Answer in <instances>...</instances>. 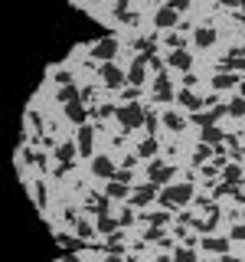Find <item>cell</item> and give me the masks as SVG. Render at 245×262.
Listing matches in <instances>:
<instances>
[{
  "label": "cell",
  "mask_w": 245,
  "mask_h": 262,
  "mask_svg": "<svg viewBox=\"0 0 245 262\" xmlns=\"http://www.w3.org/2000/svg\"><path fill=\"white\" fill-rule=\"evenodd\" d=\"M118 121L124 128H138L141 121H147V118H144V109L141 105H124V109H118Z\"/></svg>",
  "instance_id": "obj_1"
},
{
  "label": "cell",
  "mask_w": 245,
  "mask_h": 262,
  "mask_svg": "<svg viewBox=\"0 0 245 262\" xmlns=\"http://www.w3.org/2000/svg\"><path fill=\"white\" fill-rule=\"evenodd\" d=\"M193 196V187L190 184H180V187H170V190H163V203L173 207V203H186Z\"/></svg>",
  "instance_id": "obj_2"
},
{
  "label": "cell",
  "mask_w": 245,
  "mask_h": 262,
  "mask_svg": "<svg viewBox=\"0 0 245 262\" xmlns=\"http://www.w3.org/2000/svg\"><path fill=\"white\" fill-rule=\"evenodd\" d=\"M170 177H173L170 167H163V164H157V161L150 164V184H163V180H170Z\"/></svg>",
  "instance_id": "obj_3"
},
{
  "label": "cell",
  "mask_w": 245,
  "mask_h": 262,
  "mask_svg": "<svg viewBox=\"0 0 245 262\" xmlns=\"http://www.w3.org/2000/svg\"><path fill=\"white\" fill-rule=\"evenodd\" d=\"M102 79L115 88V86H121V82H124V72H121L118 66H105V69H102Z\"/></svg>",
  "instance_id": "obj_4"
},
{
  "label": "cell",
  "mask_w": 245,
  "mask_h": 262,
  "mask_svg": "<svg viewBox=\"0 0 245 262\" xmlns=\"http://www.w3.org/2000/svg\"><path fill=\"white\" fill-rule=\"evenodd\" d=\"M115 49H118L115 40H102V43H95V53H92V56H98V59H111Z\"/></svg>",
  "instance_id": "obj_5"
},
{
  "label": "cell",
  "mask_w": 245,
  "mask_h": 262,
  "mask_svg": "<svg viewBox=\"0 0 245 262\" xmlns=\"http://www.w3.org/2000/svg\"><path fill=\"white\" fill-rule=\"evenodd\" d=\"M92 171H95L98 177H111L115 174V164L108 161V157H95V161H92Z\"/></svg>",
  "instance_id": "obj_6"
},
{
  "label": "cell",
  "mask_w": 245,
  "mask_h": 262,
  "mask_svg": "<svg viewBox=\"0 0 245 262\" xmlns=\"http://www.w3.org/2000/svg\"><path fill=\"white\" fill-rule=\"evenodd\" d=\"M154 194H157V187H154V184H144L138 194H134V203H138V207H144L147 200H154Z\"/></svg>",
  "instance_id": "obj_7"
},
{
  "label": "cell",
  "mask_w": 245,
  "mask_h": 262,
  "mask_svg": "<svg viewBox=\"0 0 245 262\" xmlns=\"http://www.w3.org/2000/svg\"><path fill=\"white\" fill-rule=\"evenodd\" d=\"M128 82H131V86H141V82H144V59H138V63L131 66V72H128Z\"/></svg>",
  "instance_id": "obj_8"
},
{
  "label": "cell",
  "mask_w": 245,
  "mask_h": 262,
  "mask_svg": "<svg viewBox=\"0 0 245 262\" xmlns=\"http://www.w3.org/2000/svg\"><path fill=\"white\" fill-rule=\"evenodd\" d=\"M173 23H177V10L173 7H163L157 13V26H173Z\"/></svg>",
  "instance_id": "obj_9"
},
{
  "label": "cell",
  "mask_w": 245,
  "mask_h": 262,
  "mask_svg": "<svg viewBox=\"0 0 245 262\" xmlns=\"http://www.w3.org/2000/svg\"><path fill=\"white\" fill-rule=\"evenodd\" d=\"M193 40H196V46H209V43H213V40H216V33L209 30V26H200Z\"/></svg>",
  "instance_id": "obj_10"
},
{
  "label": "cell",
  "mask_w": 245,
  "mask_h": 262,
  "mask_svg": "<svg viewBox=\"0 0 245 262\" xmlns=\"http://www.w3.org/2000/svg\"><path fill=\"white\" fill-rule=\"evenodd\" d=\"M203 141H206V144H219V141H223V131L216 128V125L203 128Z\"/></svg>",
  "instance_id": "obj_11"
},
{
  "label": "cell",
  "mask_w": 245,
  "mask_h": 262,
  "mask_svg": "<svg viewBox=\"0 0 245 262\" xmlns=\"http://www.w3.org/2000/svg\"><path fill=\"white\" fill-rule=\"evenodd\" d=\"M79 151H82V154L92 151V128H82V131H79Z\"/></svg>",
  "instance_id": "obj_12"
},
{
  "label": "cell",
  "mask_w": 245,
  "mask_h": 262,
  "mask_svg": "<svg viewBox=\"0 0 245 262\" xmlns=\"http://www.w3.org/2000/svg\"><path fill=\"white\" fill-rule=\"evenodd\" d=\"M154 92H157V98H170V82H167V76H157Z\"/></svg>",
  "instance_id": "obj_13"
},
{
  "label": "cell",
  "mask_w": 245,
  "mask_h": 262,
  "mask_svg": "<svg viewBox=\"0 0 245 262\" xmlns=\"http://www.w3.org/2000/svg\"><path fill=\"white\" fill-rule=\"evenodd\" d=\"M235 82H239V79H235L232 72H219V76L213 79V86H216V88H229V86H235Z\"/></svg>",
  "instance_id": "obj_14"
},
{
  "label": "cell",
  "mask_w": 245,
  "mask_h": 262,
  "mask_svg": "<svg viewBox=\"0 0 245 262\" xmlns=\"http://www.w3.org/2000/svg\"><path fill=\"white\" fill-rule=\"evenodd\" d=\"M190 63H193V59L186 53H170V66H173V69H190Z\"/></svg>",
  "instance_id": "obj_15"
},
{
  "label": "cell",
  "mask_w": 245,
  "mask_h": 262,
  "mask_svg": "<svg viewBox=\"0 0 245 262\" xmlns=\"http://www.w3.org/2000/svg\"><path fill=\"white\" fill-rule=\"evenodd\" d=\"M203 249H209V252H225V249H229V240H203Z\"/></svg>",
  "instance_id": "obj_16"
},
{
  "label": "cell",
  "mask_w": 245,
  "mask_h": 262,
  "mask_svg": "<svg viewBox=\"0 0 245 262\" xmlns=\"http://www.w3.org/2000/svg\"><path fill=\"white\" fill-rule=\"evenodd\" d=\"M163 125L173 128V131H180L183 128V118H180V115H173V111H167V115H163Z\"/></svg>",
  "instance_id": "obj_17"
},
{
  "label": "cell",
  "mask_w": 245,
  "mask_h": 262,
  "mask_svg": "<svg viewBox=\"0 0 245 262\" xmlns=\"http://www.w3.org/2000/svg\"><path fill=\"white\" fill-rule=\"evenodd\" d=\"M180 102L186 105V109H200V105H203V102L193 95V92H180Z\"/></svg>",
  "instance_id": "obj_18"
},
{
  "label": "cell",
  "mask_w": 245,
  "mask_h": 262,
  "mask_svg": "<svg viewBox=\"0 0 245 262\" xmlns=\"http://www.w3.org/2000/svg\"><path fill=\"white\" fill-rule=\"evenodd\" d=\"M65 115H69V118H75V121H82V118H85V111L79 109V102H72V105H65Z\"/></svg>",
  "instance_id": "obj_19"
},
{
  "label": "cell",
  "mask_w": 245,
  "mask_h": 262,
  "mask_svg": "<svg viewBox=\"0 0 245 262\" xmlns=\"http://www.w3.org/2000/svg\"><path fill=\"white\" fill-rule=\"evenodd\" d=\"M239 177H242V171H239V167H225V184H229V187L239 184Z\"/></svg>",
  "instance_id": "obj_20"
},
{
  "label": "cell",
  "mask_w": 245,
  "mask_h": 262,
  "mask_svg": "<svg viewBox=\"0 0 245 262\" xmlns=\"http://www.w3.org/2000/svg\"><path fill=\"white\" fill-rule=\"evenodd\" d=\"M56 154H59V161H62V164H69V161H72V154H75V148H72V144H62Z\"/></svg>",
  "instance_id": "obj_21"
},
{
  "label": "cell",
  "mask_w": 245,
  "mask_h": 262,
  "mask_svg": "<svg viewBox=\"0 0 245 262\" xmlns=\"http://www.w3.org/2000/svg\"><path fill=\"white\" fill-rule=\"evenodd\" d=\"M209 154H213V148H209V144H200V148H196V157H193V161H196V164H203L206 157H209Z\"/></svg>",
  "instance_id": "obj_22"
},
{
  "label": "cell",
  "mask_w": 245,
  "mask_h": 262,
  "mask_svg": "<svg viewBox=\"0 0 245 262\" xmlns=\"http://www.w3.org/2000/svg\"><path fill=\"white\" fill-rule=\"evenodd\" d=\"M154 151H157V141H154V138H147V141L141 144V157H150Z\"/></svg>",
  "instance_id": "obj_23"
},
{
  "label": "cell",
  "mask_w": 245,
  "mask_h": 262,
  "mask_svg": "<svg viewBox=\"0 0 245 262\" xmlns=\"http://www.w3.org/2000/svg\"><path fill=\"white\" fill-rule=\"evenodd\" d=\"M229 111L242 118V115H245V98H232V105H229Z\"/></svg>",
  "instance_id": "obj_24"
},
{
  "label": "cell",
  "mask_w": 245,
  "mask_h": 262,
  "mask_svg": "<svg viewBox=\"0 0 245 262\" xmlns=\"http://www.w3.org/2000/svg\"><path fill=\"white\" fill-rule=\"evenodd\" d=\"M173 259H177V262H196V256H193V249H177Z\"/></svg>",
  "instance_id": "obj_25"
},
{
  "label": "cell",
  "mask_w": 245,
  "mask_h": 262,
  "mask_svg": "<svg viewBox=\"0 0 245 262\" xmlns=\"http://www.w3.org/2000/svg\"><path fill=\"white\" fill-rule=\"evenodd\" d=\"M98 229H102V233H111V229H115V219L102 217V219H98Z\"/></svg>",
  "instance_id": "obj_26"
},
{
  "label": "cell",
  "mask_w": 245,
  "mask_h": 262,
  "mask_svg": "<svg viewBox=\"0 0 245 262\" xmlns=\"http://www.w3.org/2000/svg\"><path fill=\"white\" fill-rule=\"evenodd\" d=\"M59 98H62V102H75V88H62Z\"/></svg>",
  "instance_id": "obj_27"
},
{
  "label": "cell",
  "mask_w": 245,
  "mask_h": 262,
  "mask_svg": "<svg viewBox=\"0 0 245 262\" xmlns=\"http://www.w3.org/2000/svg\"><path fill=\"white\" fill-rule=\"evenodd\" d=\"M232 240H245V226H235L232 229Z\"/></svg>",
  "instance_id": "obj_28"
},
{
  "label": "cell",
  "mask_w": 245,
  "mask_h": 262,
  "mask_svg": "<svg viewBox=\"0 0 245 262\" xmlns=\"http://www.w3.org/2000/svg\"><path fill=\"white\" fill-rule=\"evenodd\" d=\"M223 262H239V259H232V256H223Z\"/></svg>",
  "instance_id": "obj_29"
},
{
  "label": "cell",
  "mask_w": 245,
  "mask_h": 262,
  "mask_svg": "<svg viewBox=\"0 0 245 262\" xmlns=\"http://www.w3.org/2000/svg\"><path fill=\"white\" fill-rule=\"evenodd\" d=\"M242 98H245V82H242Z\"/></svg>",
  "instance_id": "obj_30"
}]
</instances>
